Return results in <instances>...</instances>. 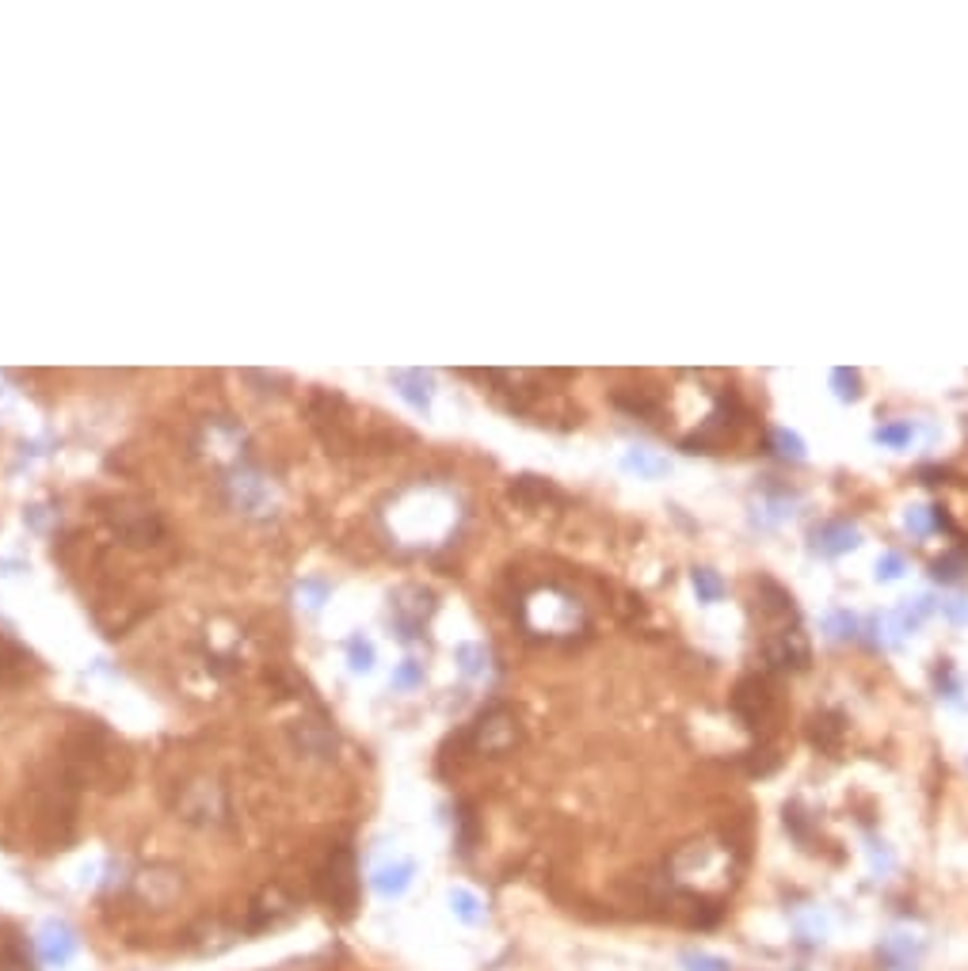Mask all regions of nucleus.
<instances>
[{
  "label": "nucleus",
  "instance_id": "f257e3e1",
  "mask_svg": "<svg viewBox=\"0 0 968 971\" xmlns=\"http://www.w3.org/2000/svg\"><path fill=\"white\" fill-rule=\"evenodd\" d=\"M70 773L76 781H100V785L115 789V781L126 777V751L118 743H111L107 732L89 728L84 735L73 739Z\"/></svg>",
  "mask_w": 968,
  "mask_h": 971
},
{
  "label": "nucleus",
  "instance_id": "f03ea898",
  "mask_svg": "<svg viewBox=\"0 0 968 971\" xmlns=\"http://www.w3.org/2000/svg\"><path fill=\"white\" fill-rule=\"evenodd\" d=\"M732 709H736V717H740L743 724H748L751 732H759V735L774 732V724L782 720V701H778V690L770 686V678H762V675H751V678H743V682L736 686Z\"/></svg>",
  "mask_w": 968,
  "mask_h": 971
},
{
  "label": "nucleus",
  "instance_id": "7ed1b4c3",
  "mask_svg": "<svg viewBox=\"0 0 968 971\" xmlns=\"http://www.w3.org/2000/svg\"><path fill=\"white\" fill-rule=\"evenodd\" d=\"M316 884H321V896L329 907H336L340 915H351L355 910V899H358V876H355V857H351L347 846H340L336 854L324 862L321 876H316Z\"/></svg>",
  "mask_w": 968,
  "mask_h": 971
},
{
  "label": "nucleus",
  "instance_id": "20e7f679",
  "mask_svg": "<svg viewBox=\"0 0 968 971\" xmlns=\"http://www.w3.org/2000/svg\"><path fill=\"white\" fill-rule=\"evenodd\" d=\"M469 743H473L477 754H503L519 743V720L511 709H492L485 712L481 720L469 732Z\"/></svg>",
  "mask_w": 968,
  "mask_h": 971
},
{
  "label": "nucleus",
  "instance_id": "39448f33",
  "mask_svg": "<svg viewBox=\"0 0 968 971\" xmlns=\"http://www.w3.org/2000/svg\"><path fill=\"white\" fill-rule=\"evenodd\" d=\"M762 656H767V664L774 670H804L812 659V651H809V640H804L801 629H782L767 640Z\"/></svg>",
  "mask_w": 968,
  "mask_h": 971
},
{
  "label": "nucleus",
  "instance_id": "423d86ee",
  "mask_svg": "<svg viewBox=\"0 0 968 971\" xmlns=\"http://www.w3.org/2000/svg\"><path fill=\"white\" fill-rule=\"evenodd\" d=\"M527 609H542V622L538 625H530V629H538V633H564V629H572V625L580 622V609H576V603H572V598H564V595H556V591H542V595H534L527 603Z\"/></svg>",
  "mask_w": 968,
  "mask_h": 971
},
{
  "label": "nucleus",
  "instance_id": "0eeeda50",
  "mask_svg": "<svg viewBox=\"0 0 968 971\" xmlns=\"http://www.w3.org/2000/svg\"><path fill=\"white\" fill-rule=\"evenodd\" d=\"M39 957L50 968H65L76 957V933L65 922H50L39 933Z\"/></svg>",
  "mask_w": 968,
  "mask_h": 971
},
{
  "label": "nucleus",
  "instance_id": "6e6552de",
  "mask_svg": "<svg viewBox=\"0 0 968 971\" xmlns=\"http://www.w3.org/2000/svg\"><path fill=\"white\" fill-rule=\"evenodd\" d=\"M862 534L851 526V522H824V526L812 534V545H816V553L824 556H839V553H851V549H858Z\"/></svg>",
  "mask_w": 968,
  "mask_h": 971
},
{
  "label": "nucleus",
  "instance_id": "1a4fd4ad",
  "mask_svg": "<svg viewBox=\"0 0 968 971\" xmlns=\"http://www.w3.org/2000/svg\"><path fill=\"white\" fill-rule=\"evenodd\" d=\"M138 896L145 899V904H153V907H168L179 896V876L165 873V869L142 873L138 876Z\"/></svg>",
  "mask_w": 968,
  "mask_h": 971
},
{
  "label": "nucleus",
  "instance_id": "9d476101",
  "mask_svg": "<svg viewBox=\"0 0 968 971\" xmlns=\"http://www.w3.org/2000/svg\"><path fill=\"white\" fill-rule=\"evenodd\" d=\"M843 735H846V724H843V717H839V712H820V717H812L809 739L820 746V751H828V754H831V751H839Z\"/></svg>",
  "mask_w": 968,
  "mask_h": 971
},
{
  "label": "nucleus",
  "instance_id": "9b49d317",
  "mask_svg": "<svg viewBox=\"0 0 968 971\" xmlns=\"http://www.w3.org/2000/svg\"><path fill=\"white\" fill-rule=\"evenodd\" d=\"M614 400L622 404L625 411H637V416H653L664 400V393L653 389V385H625V389L614 393Z\"/></svg>",
  "mask_w": 968,
  "mask_h": 971
},
{
  "label": "nucleus",
  "instance_id": "f8f14e48",
  "mask_svg": "<svg viewBox=\"0 0 968 971\" xmlns=\"http://www.w3.org/2000/svg\"><path fill=\"white\" fill-rule=\"evenodd\" d=\"M759 609L767 617H793V595L785 587H778L774 580H759Z\"/></svg>",
  "mask_w": 968,
  "mask_h": 971
},
{
  "label": "nucleus",
  "instance_id": "ddd939ff",
  "mask_svg": "<svg viewBox=\"0 0 968 971\" xmlns=\"http://www.w3.org/2000/svg\"><path fill=\"white\" fill-rule=\"evenodd\" d=\"M290 907H294V904H290V899H282L279 888L263 891V896L252 904V926L260 930V926H268V922H279L282 915H290Z\"/></svg>",
  "mask_w": 968,
  "mask_h": 971
},
{
  "label": "nucleus",
  "instance_id": "4468645a",
  "mask_svg": "<svg viewBox=\"0 0 968 971\" xmlns=\"http://www.w3.org/2000/svg\"><path fill=\"white\" fill-rule=\"evenodd\" d=\"M408 880H413V865H408V862L393 865V869L385 865V869L374 876V888H378L385 899H393V896H400V891L408 888Z\"/></svg>",
  "mask_w": 968,
  "mask_h": 971
},
{
  "label": "nucleus",
  "instance_id": "2eb2a0df",
  "mask_svg": "<svg viewBox=\"0 0 968 971\" xmlns=\"http://www.w3.org/2000/svg\"><path fill=\"white\" fill-rule=\"evenodd\" d=\"M690 580H694V591H698V603H721L725 583L714 568H694Z\"/></svg>",
  "mask_w": 968,
  "mask_h": 971
},
{
  "label": "nucleus",
  "instance_id": "dca6fc26",
  "mask_svg": "<svg viewBox=\"0 0 968 971\" xmlns=\"http://www.w3.org/2000/svg\"><path fill=\"white\" fill-rule=\"evenodd\" d=\"M625 469H633L637 477H645V480H656V477H664V472H667V461L656 458L653 450H633L629 458H625Z\"/></svg>",
  "mask_w": 968,
  "mask_h": 971
},
{
  "label": "nucleus",
  "instance_id": "f3484780",
  "mask_svg": "<svg viewBox=\"0 0 968 971\" xmlns=\"http://www.w3.org/2000/svg\"><path fill=\"white\" fill-rule=\"evenodd\" d=\"M511 495H516V500H522V503H545V500H553V488L545 484V480H538V477H519L516 480V488H511Z\"/></svg>",
  "mask_w": 968,
  "mask_h": 971
},
{
  "label": "nucleus",
  "instance_id": "a211bd4d",
  "mask_svg": "<svg viewBox=\"0 0 968 971\" xmlns=\"http://www.w3.org/2000/svg\"><path fill=\"white\" fill-rule=\"evenodd\" d=\"M831 385H835V397L839 400H858L862 397V374L858 369H835L831 374Z\"/></svg>",
  "mask_w": 968,
  "mask_h": 971
},
{
  "label": "nucleus",
  "instance_id": "6ab92c4d",
  "mask_svg": "<svg viewBox=\"0 0 968 971\" xmlns=\"http://www.w3.org/2000/svg\"><path fill=\"white\" fill-rule=\"evenodd\" d=\"M450 907H454V915L461 918V922H469V926H477L485 918V910H481V904H477L473 896H469V891H450Z\"/></svg>",
  "mask_w": 968,
  "mask_h": 971
},
{
  "label": "nucleus",
  "instance_id": "aec40b11",
  "mask_svg": "<svg viewBox=\"0 0 968 971\" xmlns=\"http://www.w3.org/2000/svg\"><path fill=\"white\" fill-rule=\"evenodd\" d=\"M770 446H774L778 458L804 461V442H801V435H793V431H774V435H770Z\"/></svg>",
  "mask_w": 968,
  "mask_h": 971
},
{
  "label": "nucleus",
  "instance_id": "412c9836",
  "mask_svg": "<svg viewBox=\"0 0 968 971\" xmlns=\"http://www.w3.org/2000/svg\"><path fill=\"white\" fill-rule=\"evenodd\" d=\"M912 424H888L877 431V442L881 446H893V450H904V446H912Z\"/></svg>",
  "mask_w": 968,
  "mask_h": 971
},
{
  "label": "nucleus",
  "instance_id": "4be33fe9",
  "mask_svg": "<svg viewBox=\"0 0 968 971\" xmlns=\"http://www.w3.org/2000/svg\"><path fill=\"white\" fill-rule=\"evenodd\" d=\"M961 568H965V556L961 553H949V556H941V561L934 564V580H938V583H954L957 575H961Z\"/></svg>",
  "mask_w": 968,
  "mask_h": 971
},
{
  "label": "nucleus",
  "instance_id": "5701e85b",
  "mask_svg": "<svg viewBox=\"0 0 968 971\" xmlns=\"http://www.w3.org/2000/svg\"><path fill=\"white\" fill-rule=\"evenodd\" d=\"M824 629H828V637L846 640V637H854V617L851 614H831L824 622Z\"/></svg>",
  "mask_w": 968,
  "mask_h": 971
},
{
  "label": "nucleus",
  "instance_id": "b1692460",
  "mask_svg": "<svg viewBox=\"0 0 968 971\" xmlns=\"http://www.w3.org/2000/svg\"><path fill=\"white\" fill-rule=\"evenodd\" d=\"M683 964H687V971H728L725 960L701 957V952H687V957H683Z\"/></svg>",
  "mask_w": 968,
  "mask_h": 971
},
{
  "label": "nucleus",
  "instance_id": "393cba45",
  "mask_svg": "<svg viewBox=\"0 0 968 971\" xmlns=\"http://www.w3.org/2000/svg\"><path fill=\"white\" fill-rule=\"evenodd\" d=\"M904 575V556L899 553H885L877 561V580H899Z\"/></svg>",
  "mask_w": 968,
  "mask_h": 971
},
{
  "label": "nucleus",
  "instance_id": "a878e982",
  "mask_svg": "<svg viewBox=\"0 0 968 971\" xmlns=\"http://www.w3.org/2000/svg\"><path fill=\"white\" fill-rule=\"evenodd\" d=\"M904 522H907V530H915V534H919V537H923V534H930V530H934V526H930V511H927V507H912Z\"/></svg>",
  "mask_w": 968,
  "mask_h": 971
},
{
  "label": "nucleus",
  "instance_id": "bb28decb",
  "mask_svg": "<svg viewBox=\"0 0 968 971\" xmlns=\"http://www.w3.org/2000/svg\"><path fill=\"white\" fill-rule=\"evenodd\" d=\"M23 664H28V659H23V651H15L8 640H0V670H8V667H23Z\"/></svg>",
  "mask_w": 968,
  "mask_h": 971
},
{
  "label": "nucleus",
  "instance_id": "cd10ccee",
  "mask_svg": "<svg viewBox=\"0 0 968 971\" xmlns=\"http://www.w3.org/2000/svg\"><path fill=\"white\" fill-rule=\"evenodd\" d=\"M968 598H954V603H946V614L954 617V622H968Z\"/></svg>",
  "mask_w": 968,
  "mask_h": 971
},
{
  "label": "nucleus",
  "instance_id": "c85d7f7f",
  "mask_svg": "<svg viewBox=\"0 0 968 971\" xmlns=\"http://www.w3.org/2000/svg\"><path fill=\"white\" fill-rule=\"evenodd\" d=\"M941 477H946L941 469H923V484H938Z\"/></svg>",
  "mask_w": 968,
  "mask_h": 971
}]
</instances>
